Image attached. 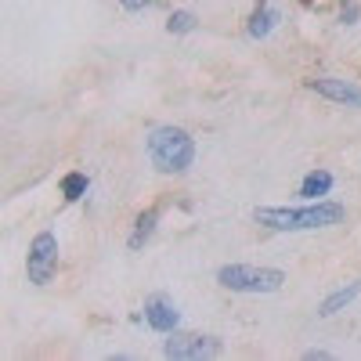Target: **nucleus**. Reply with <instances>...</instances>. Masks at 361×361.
<instances>
[{
	"mask_svg": "<svg viewBox=\"0 0 361 361\" xmlns=\"http://www.w3.org/2000/svg\"><path fill=\"white\" fill-rule=\"evenodd\" d=\"M156 221H159V209H145V214L137 217V228L130 235V250H141L148 243V235L156 231Z\"/></svg>",
	"mask_w": 361,
	"mask_h": 361,
	"instance_id": "9d476101",
	"label": "nucleus"
},
{
	"mask_svg": "<svg viewBox=\"0 0 361 361\" xmlns=\"http://www.w3.org/2000/svg\"><path fill=\"white\" fill-rule=\"evenodd\" d=\"M311 90H318L322 98L329 102H340V105H361V90L347 80H333V76H318L311 80Z\"/></svg>",
	"mask_w": 361,
	"mask_h": 361,
	"instance_id": "423d86ee",
	"label": "nucleus"
},
{
	"mask_svg": "<svg viewBox=\"0 0 361 361\" xmlns=\"http://www.w3.org/2000/svg\"><path fill=\"white\" fill-rule=\"evenodd\" d=\"M217 282L231 293H279L286 286V271L279 267H250V264H228L217 271Z\"/></svg>",
	"mask_w": 361,
	"mask_h": 361,
	"instance_id": "7ed1b4c3",
	"label": "nucleus"
},
{
	"mask_svg": "<svg viewBox=\"0 0 361 361\" xmlns=\"http://www.w3.org/2000/svg\"><path fill=\"white\" fill-rule=\"evenodd\" d=\"M357 293H361V282H350V286L336 289V293H333V296H329L325 304H322V311H318V314H322V318H333L340 307H347V304H350V300H354Z\"/></svg>",
	"mask_w": 361,
	"mask_h": 361,
	"instance_id": "1a4fd4ad",
	"label": "nucleus"
},
{
	"mask_svg": "<svg viewBox=\"0 0 361 361\" xmlns=\"http://www.w3.org/2000/svg\"><path fill=\"white\" fill-rule=\"evenodd\" d=\"M148 156L159 173H188L195 163V141L180 127H156L148 137Z\"/></svg>",
	"mask_w": 361,
	"mask_h": 361,
	"instance_id": "f03ea898",
	"label": "nucleus"
},
{
	"mask_svg": "<svg viewBox=\"0 0 361 361\" xmlns=\"http://www.w3.org/2000/svg\"><path fill=\"white\" fill-rule=\"evenodd\" d=\"M329 188H333V173L329 170H311L304 177V185H300V195L304 199H322V195H329Z\"/></svg>",
	"mask_w": 361,
	"mask_h": 361,
	"instance_id": "6e6552de",
	"label": "nucleus"
},
{
	"mask_svg": "<svg viewBox=\"0 0 361 361\" xmlns=\"http://www.w3.org/2000/svg\"><path fill=\"white\" fill-rule=\"evenodd\" d=\"M145 322L156 329V333H173L177 329V322H180V314H177V307L170 304L166 296H152L145 304Z\"/></svg>",
	"mask_w": 361,
	"mask_h": 361,
	"instance_id": "0eeeda50",
	"label": "nucleus"
},
{
	"mask_svg": "<svg viewBox=\"0 0 361 361\" xmlns=\"http://www.w3.org/2000/svg\"><path fill=\"white\" fill-rule=\"evenodd\" d=\"M166 29H170V33H188V29H195V15L192 11H173Z\"/></svg>",
	"mask_w": 361,
	"mask_h": 361,
	"instance_id": "ddd939ff",
	"label": "nucleus"
},
{
	"mask_svg": "<svg viewBox=\"0 0 361 361\" xmlns=\"http://www.w3.org/2000/svg\"><path fill=\"white\" fill-rule=\"evenodd\" d=\"M275 22H279V11H271V8H260L257 15H253V22H250V37H267L271 29H275Z\"/></svg>",
	"mask_w": 361,
	"mask_h": 361,
	"instance_id": "9b49d317",
	"label": "nucleus"
},
{
	"mask_svg": "<svg viewBox=\"0 0 361 361\" xmlns=\"http://www.w3.org/2000/svg\"><path fill=\"white\" fill-rule=\"evenodd\" d=\"M166 357H214L221 354V343L214 336H173L163 347Z\"/></svg>",
	"mask_w": 361,
	"mask_h": 361,
	"instance_id": "39448f33",
	"label": "nucleus"
},
{
	"mask_svg": "<svg viewBox=\"0 0 361 361\" xmlns=\"http://www.w3.org/2000/svg\"><path fill=\"white\" fill-rule=\"evenodd\" d=\"M347 217V209L340 202H314L304 209H289V206H264L253 214L257 224L271 231H314V228H333Z\"/></svg>",
	"mask_w": 361,
	"mask_h": 361,
	"instance_id": "f257e3e1",
	"label": "nucleus"
},
{
	"mask_svg": "<svg viewBox=\"0 0 361 361\" xmlns=\"http://www.w3.org/2000/svg\"><path fill=\"white\" fill-rule=\"evenodd\" d=\"M58 267V238L51 231H40L29 246V260H25V271H29V282L33 286H47L51 275Z\"/></svg>",
	"mask_w": 361,
	"mask_h": 361,
	"instance_id": "20e7f679",
	"label": "nucleus"
},
{
	"mask_svg": "<svg viewBox=\"0 0 361 361\" xmlns=\"http://www.w3.org/2000/svg\"><path fill=\"white\" fill-rule=\"evenodd\" d=\"M119 4H123L127 11H141V8L148 4V0H119Z\"/></svg>",
	"mask_w": 361,
	"mask_h": 361,
	"instance_id": "4468645a",
	"label": "nucleus"
},
{
	"mask_svg": "<svg viewBox=\"0 0 361 361\" xmlns=\"http://www.w3.org/2000/svg\"><path fill=\"white\" fill-rule=\"evenodd\" d=\"M62 195H66L69 202H76L80 195H87V177H83V173H66V180H62Z\"/></svg>",
	"mask_w": 361,
	"mask_h": 361,
	"instance_id": "f8f14e48",
	"label": "nucleus"
}]
</instances>
